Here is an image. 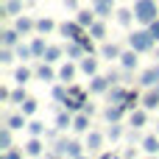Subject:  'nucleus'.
<instances>
[{
    "instance_id": "26",
    "label": "nucleus",
    "mask_w": 159,
    "mask_h": 159,
    "mask_svg": "<svg viewBox=\"0 0 159 159\" xmlns=\"http://www.w3.org/2000/svg\"><path fill=\"white\" fill-rule=\"evenodd\" d=\"M17 34H20V31H3V45H6V48L17 45Z\"/></svg>"
},
{
    "instance_id": "16",
    "label": "nucleus",
    "mask_w": 159,
    "mask_h": 159,
    "mask_svg": "<svg viewBox=\"0 0 159 159\" xmlns=\"http://www.w3.org/2000/svg\"><path fill=\"white\" fill-rule=\"evenodd\" d=\"M101 143H103V137H101L98 131H89V137H87V148L95 151V148H101Z\"/></svg>"
},
{
    "instance_id": "7",
    "label": "nucleus",
    "mask_w": 159,
    "mask_h": 159,
    "mask_svg": "<svg viewBox=\"0 0 159 159\" xmlns=\"http://www.w3.org/2000/svg\"><path fill=\"white\" fill-rule=\"evenodd\" d=\"M92 8H95V14L109 17L112 14V0H92Z\"/></svg>"
},
{
    "instance_id": "9",
    "label": "nucleus",
    "mask_w": 159,
    "mask_h": 159,
    "mask_svg": "<svg viewBox=\"0 0 159 159\" xmlns=\"http://www.w3.org/2000/svg\"><path fill=\"white\" fill-rule=\"evenodd\" d=\"M120 64H123L126 70H134V67H137V50L131 48L129 53H123V56H120Z\"/></svg>"
},
{
    "instance_id": "31",
    "label": "nucleus",
    "mask_w": 159,
    "mask_h": 159,
    "mask_svg": "<svg viewBox=\"0 0 159 159\" xmlns=\"http://www.w3.org/2000/svg\"><path fill=\"white\" fill-rule=\"evenodd\" d=\"M8 145H11V131H8V129H3V131H0V148H3V151H8Z\"/></svg>"
},
{
    "instance_id": "50",
    "label": "nucleus",
    "mask_w": 159,
    "mask_h": 159,
    "mask_svg": "<svg viewBox=\"0 0 159 159\" xmlns=\"http://www.w3.org/2000/svg\"><path fill=\"white\" fill-rule=\"evenodd\" d=\"M75 159H84V157H75Z\"/></svg>"
},
{
    "instance_id": "21",
    "label": "nucleus",
    "mask_w": 159,
    "mask_h": 159,
    "mask_svg": "<svg viewBox=\"0 0 159 159\" xmlns=\"http://www.w3.org/2000/svg\"><path fill=\"white\" fill-rule=\"evenodd\" d=\"M31 50H34V56H45V50H48L45 39H34V42H31Z\"/></svg>"
},
{
    "instance_id": "39",
    "label": "nucleus",
    "mask_w": 159,
    "mask_h": 159,
    "mask_svg": "<svg viewBox=\"0 0 159 159\" xmlns=\"http://www.w3.org/2000/svg\"><path fill=\"white\" fill-rule=\"evenodd\" d=\"M17 53H20V59H31V56H34V50H31L28 45H17Z\"/></svg>"
},
{
    "instance_id": "1",
    "label": "nucleus",
    "mask_w": 159,
    "mask_h": 159,
    "mask_svg": "<svg viewBox=\"0 0 159 159\" xmlns=\"http://www.w3.org/2000/svg\"><path fill=\"white\" fill-rule=\"evenodd\" d=\"M157 0H137L134 3V17L143 22V25H151L157 20Z\"/></svg>"
},
{
    "instance_id": "18",
    "label": "nucleus",
    "mask_w": 159,
    "mask_h": 159,
    "mask_svg": "<svg viewBox=\"0 0 159 159\" xmlns=\"http://www.w3.org/2000/svg\"><path fill=\"white\" fill-rule=\"evenodd\" d=\"M84 50H87V48H84L81 42H73V45L67 48V56H73V59H81V56H84Z\"/></svg>"
},
{
    "instance_id": "5",
    "label": "nucleus",
    "mask_w": 159,
    "mask_h": 159,
    "mask_svg": "<svg viewBox=\"0 0 159 159\" xmlns=\"http://www.w3.org/2000/svg\"><path fill=\"white\" fill-rule=\"evenodd\" d=\"M59 154H67V157H81V145L78 143H59Z\"/></svg>"
},
{
    "instance_id": "13",
    "label": "nucleus",
    "mask_w": 159,
    "mask_h": 159,
    "mask_svg": "<svg viewBox=\"0 0 159 159\" xmlns=\"http://www.w3.org/2000/svg\"><path fill=\"white\" fill-rule=\"evenodd\" d=\"M25 154H28V157H39V154H42V143H39V137L28 140V145H25Z\"/></svg>"
},
{
    "instance_id": "44",
    "label": "nucleus",
    "mask_w": 159,
    "mask_h": 159,
    "mask_svg": "<svg viewBox=\"0 0 159 159\" xmlns=\"http://www.w3.org/2000/svg\"><path fill=\"white\" fill-rule=\"evenodd\" d=\"M78 42H81V45H84V48H87V50H89V53H92V42H89V39H87V36H81V39H78Z\"/></svg>"
},
{
    "instance_id": "12",
    "label": "nucleus",
    "mask_w": 159,
    "mask_h": 159,
    "mask_svg": "<svg viewBox=\"0 0 159 159\" xmlns=\"http://www.w3.org/2000/svg\"><path fill=\"white\" fill-rule=\"evenodd\" d=\"M73 129H75V131H87V129H89V115L84 112V115L73 117Z\"/></svg>"
},
{
    "instance_id": "19",
    "label": "nucleus",
    "mask_w": 159,
    "mask_h": 159,
    "mask_svg": "<svg viewBox=\"0 0 159 159\" xmlns=\"http://www.w3.org/2000/svg\"><path fill=\"white\" fill-rule=\"evenodd\" d=\"M103 56L112 61V59H120L123 53H120V48H117V45H103Z\"/></svg>"
},
{
    "instance_id": "15",
    "label": "nucleus",
    "mask_w": 159,
    "mask_h": 159,
    "mask_svg": "<svg viewBox=\"0 0 159 159\" xmlns=\"http://www.w3.org/2000/svg\"><path fill=\"white\" fill-rule=\"evenodd\" d=\"M31 28H36V22H34L31 17H20V20H17V31H20V34H25V31H31Z\"/></svg>"
},
{
    "instance_id": "29",
    "label": "nucleus",
    "mask_w": 159,
    "mask_h": 159,
    "mask_svg": "<svg viewBox=\"0 0 159 159\" xmlns=\"http://www.w3.org/2000/svg\"><path fill=\"white\" fill-rule=\"evenodd\" d=\"M126 95H129L126 89H112V92H109V98H112V103H123V101H126Z\"/></svg>"
},
{
    "instance_id": "32",
    "label": "nucleus",
    "mask_w": 159,
    "mask_h": 159,
    "mask_svg": "<svg viewBox=\"0 0 159 159\" xmlns=\"http://www.w3.org/2000/svg\"><path fill=\"white\" fill-rule=\"evenodd\" d=\"M36 31H39V34L53 31V20H39V22H36Z\"/></svg>"
},
{
    "instance_id": "38",
    "label": "nucleus",
    "mask_w": 159,
    "mask_h": 159,
    "mask_svg": "<svg viewBox=\"0 0 159 159\" xmlns=\"http://www.w3.org/2000/svg\"><path fill=\"white\" fill-rule=\"evenodd\" d=\"M28 131H31V137H39V134H42V131H45V126H42V123H36V120H34V123H28Z\"/></svg>"
},
{
    "instance_id": "36",
    "label": "nucleus",
    "mask_w": 159,
    "mask_h": 159,
    "mask_svg": "<svg viewBox=\"0 0 159 159\" xmlns=\"http://www.w3.org/2000/svg\"><path fill=\"white\" fill-rule=\"evenodd\" d=\"M123 106L134 112V106H137V92H129V95H126V101H123Z\"/></svg>"
},
{
    "instance_id": "35",
    "label": "nucleus",
    "mask_w": 159,
    "mask_h": 159,
    "mask_svg": "<svg viewBox=\"0 0 159 159\" xmlns=\"http://www.w3.org/2000/svg\"><path fill=\"white\" fill-rule=\"evenodd\" d=\"M78 22L87 28V25H92V11H78Z\"/></svg>"
},
{
    "instance_id": "27",
    "label": "nucleus",
    "mask_w": 159,
    "mask_h": 159,
    "mask_svg": "<svg viewBox=\"0 0 159 159\" xmlns=\"http://www.w3.org/2000/svg\"><path fill=\"white\" fill-rule=\"evenodd\" d=\"M59 56H61V50H59V48H48V50H45V61H48V64L59 61Z\"/></svg>"
},
{
    "instance_id": "42",
    "label": "nucleus",
    "mask_w": 159,
    "mask_h": 159,
    "mask_svg": "<svg viewBox=\"0 0 159 159\" xmlns=\"http://www.w3.org/2000/svg\"><path fill=\"white\" fill-rule=\"evenodd\" d=\"M11 101H14V103H22V101H25V92H22V89L11 92Z\"/></svg>"
},
{
    "instance_id": "34",
    "label": "nucleus",
    "mask_w": 159,
    "mask_h": 159,
    "mask_svg": "<svg viewBox=\"0 0 159 159\" xmlns=\"http://www.w3.org/2000/svg\"><path fill=\"white\" fill-rule=\"evenodd\" d=\"M20 8H22V0H6V11L8 14H17Z\"/></svg>"
},
{
    "instance_id": "46",
    "label": "nucleus",
    "mask_w": 159,
    "mask_h": 159,
    "mask_svg": "<svg viewBox=\"0 0 159 159\" xmlns=\"http://www.w3.org/2000/svg\"><path fill=\"white\" fill-rule=\"evenodd\" d=\"M3 159H20V154H17V151H6V154H3Z\"/></svg>"
},
{
    "instance_id": "22",
    "label": "nucleus",
    "mask_w": 159,
    "mask_h": 159,
    "mask_svg": "<svg viewBox=\"0 0 159 159\" xmlns=\"http://www.w3.org/2000/svg\"><path fill=\"white\" fill-rule=\"evenodd\" d=\"M73 75H75V67H73V64H64V67L59 70V78H61V81H73Z\"/></svg>"
},
{
    "instance_id": "30",
    "label": "nucleus",
    "mask_w": 159,
    "mask_h": 159,
    "mask_svg": "<svg viewBox=\"0 0 159 159\" xmlns=\"http://www.w3.org/2000/svg\"><path fill=\"white\" fill-rule=\"evenodd\" d=\"M22 126H25V117L22 115H11L8 117V129H22Z\"/></svg>"
},
{
    "instance_id": "2",
    "label": "nucleus",
    "mask_w": 159,
    "mask_h": 159,
    "mask_svg": "<svg viewBox=\"0 0 159 159\" xmlns=\"http://www.w3.org/2000/svg\"><path fill=\"white\" fill-rule=\"evenodd\" d=\"M154 42H157V39H154V34H151V31H134V34L129 36V45H131L137 53L151 50V48H154Z\"/></svg>"
},
{
    "instance_id": "10",
    "label": "nucleus",
    "mask_w": 159,
    "mask_h": 159,
    "mask_svg": "<svg viewBox=\"0 0 159 159\" xmlns=\"http://www.w3.org/2000/svg\"><path fill=\"white\" fill-rule=\"evenodd\" d=\"M89 89H92V92H106V89H109V78H103V75H92Z\"/></svg>"
},
{
    "instance_id": "14",
    "label": "nucleus",
    "mask_w": 159,
    "mask_h": 159,
    "mask_svg": "<svg viewBox=\"0 0 159 159\" xmlns=\"http://www.w3.org/2000/svg\"><path fill=\"white\" fill-rule=\"evenodd\" d=\"M143 151H148V154H157V151H159V140L154 137V134L143 140Z\"/></svg>"
},
{
    "instance_id": "40",
    "label": "nucleus",
    "mask_w": 159,
    "mask_h": 159,
    "mask_svg": "<svg viewBox=\"0 0 159 159\" xmlns=\"http://www.w3.org/2000/svg\"><path fill=\"white\" fill-rule=\"evenodd\" d=\"M53 98H56V101H64V98H67L64 87H53Z\"/></svg>"
},
{
    "instance_id": "23",
    "label": "nucleus",
    "mask_w": 159,
    "mask_h": 159,
    "mask_svg": "<svg viewBox=\"0 0 159 159\" xmlns=\"http://www.w3.org/2000/svg\"><path fill=\"white\" fill-rule=\"evenodd\" d=\"M36 75H39L42 81H53V78H56V75H53V70L48 67V61H45V64H42V67L36 70Z\"/></svg>"
},
{
    "instance_id": "33",
    "label": "nucleus",
    "mask_w": 159,
    "mask_h": 159,
    "mask_svg": "<svg viewBox=\"0 0 159 159\" xmlns=\"http://www.w3.org/2000/svg\"><path fill=\"white\" fill-rule=\"evenodd\" d=\"M34 112H36V101L25 98V101H22V115H34Z\"/></svg>"
},
{
    "instance_id": "25",
    "label": "nucleus",
    "mask_w": 159,
    "mask_h": 159,
    "mask_svg": "<svg viewBox=\"0 0 159 159\" xmlns=\"http://www.w3.org/2000/svg\"><path fill=\"white\" fill-rule=\"evenodd\" d=\"M131 17H134V11H129V8H120V11H117V22H120V25H129Z\"/></svg>"
},
{
    "instance_id": "45",
    "label": "nucleus",
    "mask_w": 159,
    "mask_h": 159,
    "mask_svg": "<svg viewBox=\"0 0 159 159\" xmlns=\"http://www.w3.org/2000/svg\"><path fill=\"white\" fill-rule=\"evenodd\" d=\"M0 61H3V64H8V61H11V53H8V50H3V53H0Z\"/></svg>"
},
{
    "instance_id": "51",
    "label": "nucleus",
    "mask_w": 159,
    "mask_h": 159,
    "mask_svg": "<svg viewBox=\"0 0 159 159\" xmlns=\"http://www.w3.org/2000/svg\"><path fill=\"white\" fill-rule=\"evenodd\" d=\"M157 73H159V64H157Z\"/></svg>"
},
{
    "instance_id": "28",
    "label": "nucleus",
    "mask_w": 159,
    "mask_h": 159,
    "mask_svg": "<svg viewBox=\"0 0 159 159\" xmlns=\"http://www.w3.org/2000/svg\"><path fill=\"white\" fill-rule=\"evenodd\" d=\"M89 34H92L95 39H103V34H106V28H103L101 22H92V25H89Z\"/></svg>"
},
{
    "instance_id": "20",
    "label": "nucleus",
    "mask_w": 159,
    "mask_h": 159,
    "mask_svg": "<svg viewBox=\"0 0 159 159\" xmlns=\"http://www.w3.org/2000/svg\"><path fill=\"white\" fill-rule=\"evenodd\" d=\"M129 123H131V129H140V126H145V112H131Z\"/></svg>"
},
{
    "instance_id": "49",
    "label": "nucleus",
    "mask_w": 159,
    "mask_h": 159,
    "mask_svg": "<svg viewBox=\"0 0 159 159\" xmlns=\"http://www.w3.org/2000/svg\"><path fill=\"white\" fill-rule=\"evenodd\" d=\"M157 131H159V123H157Z\"/></svg>"
},
{
    "instance_id": "43",
    "label": "nucleus",
    "mask_w": 159,
    "mask_h": 159,
    "mask_svg": "<svg viewBox=\"0 0 159 159\" xmlns=\"http://www.w3.org/2000/svg\"><path fill=\"white\" fill-rule=\"evenodd\" d=\"M151 34H154V39L159 42V20H154V22H151Z\"/></svg>"
},
{
    "instance_id": "47",
    "label": "nucleus",
    "mask_w": 159,
    "mask_h": 159,
    "mask_svg": "<svg viewBox=\"0 0 159 159\" xmlns=\"http://www.w3.org/2000/svg\"><path fill=\"white\" fill-rule=\"evenodd\" d=\"M64 6L67 8H75V0H64Z\"/></svg>"
},
{
    "instance_id": "48",
    "label": "nucleus",
    "mask_w": 159,
    "mask_h": 159,
    "mask_svg": "<svg viewBox=\"0 0 159 159\" xmlns=\"http://www.w3.org/2000/svg\"><path fill=\"white\" fill-rule=\"evenodd\" d=\"M101 159H115V157H112V154H103V157H101Z\"/></svg>"
},
{
    "instance_id": "24",
    "label": "nucleus",
    "mask_w": 159,
    "mask_h": 159,
    "mask_svg": "<svg viewBox=\"0 0 159 159\" xmlns=\"http://www.w3.org/2000/svg\"><path fill=\"white\" fill-rule=\"evenodd\" d=\"M28 78H31V70H28V67H20V70L14 73V81H17L20 87H22V84H25Z\"/></svg>"
},
{
    "instance_id": "8",
    "label": "nucleus",
    "mask_w": 159,
    "mask_h": 159,
    "mask_svg": "<svg viewBox=\"0 0 159 159\" xmlns=\"http://www.w3.org/2000/svg\"><path fill=\"white\" fill-rule=\"evenodd\" d=\"M140 84H143V87H154V84H159V73H157V67L145 70V73H143V78H140Z\"/></svg>"
},
{
    "instance_id": "11",
    "label": "nucleus",
    "mask_w": 159,
    "mask_h": 159,
    "mask_svg": "<svg viewBox=\"0 0 159 159\" xmlns=\"http://www.w3.org/2000/svg\"><path fill=\"white\" fill-rule=\"evenodd\" d=\"M81 70H84L87 75H95V73H98V61L89 59V56H84V59H81Z\"/></svg>"
},
{
    "instance_id": "3",
    "label": "nucleus",
    "mask_w": 159,
    "mask_h": 159,
    "mask_svg": "<svg viewBox=\"0 0 159 159\" xmlns=\"http://www.w3.org/2000/svg\"><path fill=\"white\" fill-rule=\"evenodd\" d=\"M61 34H64L67 39L78 42V39L84 36V25H81V22H64V25H61Z\"/></svg>"
},
{
    "instance_id": "37",
    "label": "nucleus",
    "mask_w": 159,
    "mask_h": 159,
    "mask_svg": "<svg viewBox=\"0 0 159 159\" xmlns=\"http://www.w3.org/2000/svg\"><path fill=\"white\" fill-rule=\"evenodd\" d=\"M56 126H59V129H67V126H73V117H70V115H59V117H56Z\"/></svg>"
},
{
    "instance_id": "41",
    "label": "nucleus",
    "mask_w": 159,
    "mask_h": 159,
    "mask_svg": "<svg viewBox=\"0 0 159 159\" xmlns=\"http://www.w3.org/2000/svg\"><path fill=\"white\" fill-rule=\"evenodd\" d=\"M120 134H123V129H120L117 123H112V129H109V137H112V140H117Z\"/></svg>"
},
{
    "instance_id": "4",
    "label": "nucleus",
    "mask_w": 159,
    "mask_h": 159,
    "mask_svg": "<svg viewBox=\"0 0 159 159\" xmlns=\"http://www.w3.org/2000/svg\"><path fill=\"white\" fill-rule=\"evenodd\" d=\"M81 103H84V92H81L78 87H73V89L67 92V98H64V106L75 112V109H81Z\"/></svg>"
},
{
    "instance_id": "6",
    "label": "nucleus",
    "mask_w": 159,
    "mask_h": 159,
    "mask_svg": "<svg viewBox=\"0 0 159 159\" xmlns=\"http://www.w3.org/2000/svg\"><path fill=\"white\" fill-rule=\"evenodd\" d=\"M123 112H126V106H123V103H115V106L106 109V120H109V123H117V120L123 117Z\"/></svg>"
},
{
    "instance_id": "17",
    "label": "nucleus",
    "mask_w": 159,
    "mask_h": 159,
    "mask_svg": "<svg viewBox=\"0 0 159 159\" xmlns=\"http://www.w3.org/2000/svg\"><path fill=\"white\" fill-rule=\"evenodd\" d=\"M143 106H145V109H157V106H159V89H157V92H148V95H145Z\"/></svg>"
}]
</instances>
